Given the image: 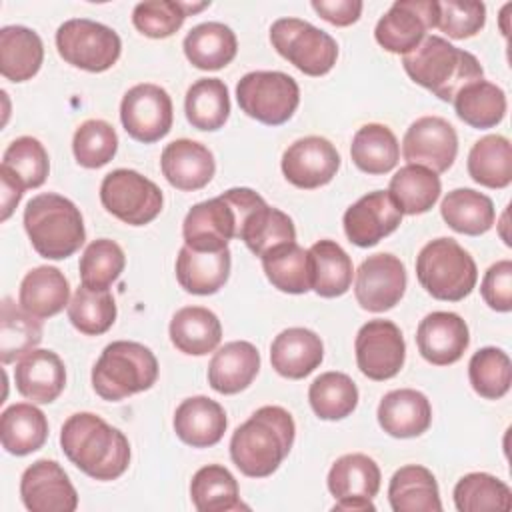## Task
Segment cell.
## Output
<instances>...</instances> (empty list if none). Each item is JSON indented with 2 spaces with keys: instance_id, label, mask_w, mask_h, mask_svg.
<instances>
[{
  "instance_id": "6da1fadb",
  "label": "cell",
  "mask_w": 512,
  "mask_h": 512,
  "mask_svg": "<svg viewBox=\"0 0 512 512\" xmlns=\"http://www.w3.org/2000/svg\"><path fill=\"white\" fill-rule=\"evenodd\" d=\"M66 458L94 480H116L130 464L128 438L92 412L72 414L60 432Z\"/></svg>"
},
{
  "instance_id": "7a4b0ae2",
  "label": "cell",
  "mask_w": 512,
  "mask_h": 512,
  "mask_svg": "<svg viewBox=\"0 0 512 512\" xmlns=\"http://www.w3.org/2000/svg\"><path fill=\"white\" fill-rule=\"evenodd\" d=\"M296 424L282 406H262L230 438V458L250 478H266L278 470L292 450Z\"/></svg>"
},
{
  "instance_id": "3957f363",
  "label": "cell",
  "mask_w": 512,
  "mask_h": 512,
  "mask_svg": "<svg viewBox=\"0 0 512 512\" xmlns=\"http://www.w3.org/2000/svg\"><path fill=\"white\" fill-rule=\"evenodd\" d=\"M402 66L416 84L444 102H452L464 86L484 76L482 64L474 54L436 34L426 36L414 50L404 54Z\"/></svg>"
},
{
  "instance_id": "277c9868",
  "label": "cell",
  "mask_w": 512,
  "mask_h": 512,
  "mask_svg": "<svg viewBox=\"0 0 512 512\" xmlns=\"http://www.w3.org/2000/svg\"><path fill=\"white\" fill-rule=\"evenodd\" d=\"M262 204H266L264 198L252 188H230L194 204L182 222L184 244L194 250L228 248V240L240 238L246 216Z\"/></svg>"
},
{
  "instance_id": "5b68a950",
  "label": "cell",
  "mask_w": 512,
  "mask_h": 512,
  "mask_svg": "<svg viewBox=\"0 0 512 512\" xmlns=\"http://www.w3.org/2000/svg\"><path fill=\"white\" fill-rule=\"evenodd\" d=\"M24 228L32 248L48 260L72 256L86 240L80 210L72 200L54 192L38 194L26 204Z\"/></svg>"
},
{
  "instance_id": "8992f818",
  "label": "cell",
  "mask_w": 512,
  "mask_h": 512,
  "mask_svg": "<svg viewBox=\"0 0 512 512\" xmlns=\"http://www.w3.org/2000/svg\"><path fill=\"white\" fill-rule=\"evenodd\" d=\"M158 360L154 352L130 340L110 342L92 368V386L104 400L118 402L154 386Z\"/></svg>"
},
{
  "instance_id": "52a82bcc",
  "label": "cell",
  "mask_w": 512,
  "mask_h": 512,
  "mask_svg": "<svg viewBox=\"0 0 512 512\" xmlns=\"http://www.w3.org/2000/svg\"><path fill=\"white\" fill-rule=\"evenodd\" d=\"M416 278L432 298L460 302L474 290L478 268L454 238H436L420 250Z\"/></svg>"
},
{
  "instance_id": "ba28073f",
  "label": "cell",
  "mask_w": 512,
  "mask_h": 512,
  "mask_svg": "<svg viewBox=\"0 0 512 512\" xmlns=\"http://www.w3.org/2000/svg\"><path fill=\"white\" fill-rule=\"evenodd\" d=\"M236 100L250 118L268 126H280L296 112L300 88L298 82L284 72L256 70L238 80Z\"/></svg>"
},
{
  "instance_id": "9c48e42d",
  "label": "cell",
  "mask_w": 512,
  "mask_h": 512,
  "mask_svg": "<svg viewBox=\"0 0 512 512\" xmlns=\"http://www.w3.org/2000/svg\"><path fill=\"white\" fill-rule=\"evenodd\" d=\"M270 42L276 52L308 76H324L338 58L336 40L300 18H278L270 26Z\"/></svg>"
},
{
  "instance_id": "30bf717a",
  "label": "cell",
  "mask_w": 512,
  "mask_h": 512,
  "mask_svg": "<svg viewBox=\"0 0 512 512\" xmlns=\"http://www.w3.org/2000/svg\"><path fill=\"white\" fill-rule=\"evenodd\" d=\"M56 48L64 62L86 72H104L120 58L122 42L106 24L70 18L56 30Z\"/></svg>"
},
{
  "instance_id": "8fae6325",
  "label": "cell",
  "mask_w": 512,
  "mask_h": 512,
  "mask_svg": "<svg viewBox=\"0 0 512 512\" xmlns=\"http://www.w3.org/2000/svg\"><path fill=\"white\" fill-rule=\"evenodd\" d=\"M102 206L130 226L152 222L162 210V190L136 170L118 168L104 176L100 184Z\"/></svg>"
},
{
  "instance_id": "7c38bea8",
  "label": "cell",
  "mask_w": 512,
  "mask_h": 512,
  "mask_svg": "<svg viewBox=\"0 0 512 512\" xmlns=\"http://www.w3.org/2000/svg\"><path fill=\"white\" fill-rule=\"evenodd\" d=\"M120 120L130 138L142 144L158 142L172 128V98L158 84H136L120 102Z\"/></svg>"
},
{
  "instance_id": "4fadbf2b",
  "label": "cell",
  "mask_w": 512,
  "mask_h": 512,
  "mask_svg": "<svg viewBox=\"0 0 512 512\" xmlns=\"http://www.w3.org/2000/svg\"><path fill=\"white\" fill-rule=\"evenodd\" d=\"M360 372L376 382L394 378L406 360V344L400 328L390 320H368L354 340Z\"/></svg>"
},
{
  "instance_id": "5bb4252c",
  "label": "cell",
  "mask_w": 512,
  "mask_h": 512,
  "mask_svg": "<svg viewBox=\"0 0 512 512\" xmlns=\"http://www.w3.org/2000/svg\"><path fill=\"white\" fill-rule=\"evenodd\" d=\"M438 20L434 0H396L374 28L376 42L392 54L414 50Z\"/></svg>"
},
{
  "instance_id": "9a60e30c",
  "label": "cell",
  "mask_w": 512,
  "mask_h": 512,
  "mask_svg": "<svg viewBox=\"0 0 512 512\" xmlns=\"http://www.w3.org/2000/svg\"><path fill=\"white\" fill-rule=\"evenodd\" d=\"M458 154L454 126L440 116H422L410 124L402 140V156L408 164L424 166L436 174L446 172Z\"/></svg>"
},
{
  "instance_id": "2e32d148",
  "label": "cell",
  "mask_w": 512,
  "mask_h": 512,
  "mask_svg": "<svg viewBox=\"0 0 512 512\" xmlns=\"http://www.w3.org/2000/svg\"><path fill=\"white\" fill-rule=\"evenodd\" d=\"M406 290V268L394 254L368 256L356 270L354 296L368 312L394 308Z\"/></svg>"
},
{
  "instance_id": "e0dca14e",
  "label": "cell",
  "mask_w": 512,
  "mask_h": 512,
  "mask_svg": "<svg viewBox=\"0 0 512 512\" xmlns=\"http://www.w3.org/2000/svg\"><path fill=\"white\" fill-rule=\"evenodd\" d=\"M340 168L336 146L322 136H304L292 142L282 154L284 178L302 190L328 184Z\"/></svg>"
},
{
  "instance_id": "ac0fdd59",
  "label": "cell",
  "mask_w": 512,
  "mask_h": 512,
  "mask_svg": "<svg viewBox=\"0 0 512 512\" xmlns=\"http://www.w3.org/2000/svg\"><path fill=\"white\" fill-rule=\"evenodd\" d=\"M20 498L30 512H74L78 494L56 460L32 462L20 478Z\"/></svg>"
},
{
  "instance_id": "d6986e66",
  "label": "cell",
  "mask_w": 512,
  "mask_h": 512,
  "mask_svg": "<svg viewBox=\"0 0 512 512\" xmlns=\"http://www.w3.org/2000/svg\"><path fill=\"white\" fill-rule=\"evenodd\" d=\"M402 222V212L396 208L388 192L374 190L356 200L342 218L348 240L360 248L376 246L392 234Z\"/></svg>"
},
{
  "instance_id": "ffe728a7",
  "label": "cell",
  "mask_w": 512,
  "mask_h": 512,
  "mask_svg": "<svg viewBox=\"0 0 512 512\" xmlns=\"http://www.w3.org/2000/svg\"><path fill=\"white\" fill-rule=\"evenodd\" d=\"M422 358L434 366H448L462 358L470 344L468 324L454 312H430L416 330Z\"/></svg>"
},
{
  "instance_id": "44dd1931",
  "label": "cell",
  "mask_w": 512,
  "mask_h": 512,
  "mask_svg": "<svg viewBox=\"0 0 512 512\" xmlns=\"http://www.w3.org/2000/svg\"><path fill=\"white\" fill-rule=\"evenodd\" d=\"M160 168L174 188L194 192L212 180L216 162L204 144L190 138H178L162 150Z\"/></svg>"
},
{
  "instance_id": "7402d4cb",
  "label": "cell",
  "mask_w": 512,
  "mask_h": 512,
  "mask_svg": "<svg viewBox=\"0 0 512 512\" xmlns=\"http://www.w3.org/2000/svg\"><path fill=\"white\" fill-rule=\"evenodd\" d=\"M16 390L34 404L54 402L66 386V368L52 350L34 348L16 362Z\"/></svg>"
},
{
  "instance_id": "603a6c76",
  "label": "cell",
  "mask_w": 512,
  "mask_h": 512,
  "mask_svg": "<svg viewBox=\"0 0 512 512\" xmlns=\"http://www.w3.org/2000/svg\"><path fill=\"white\" fill-rule=\"evenodd\" d=\"M324 358L320 336L308 328H286L270 346L272 368L290 380H300L312 374Z\"/></svg>"
},
{
  "instance_id": "cb8c5ba5",
  "label": "cell",
  "mask_w": 512,
  "mask_h": 512,
  "mask_svg": "<svg viewBox=\"0 0 512 512\" xmlns=\"http://www.w3.org/2000/svg\"><path fill=\"white\" fill-rule=\"evenodd\" d=\"M378 424L394 438H416L430 428L432 406L414 388H400L384 394L378 404Z\"/></svg>"
},
{
  "instance_id": "d4e9b609",
  "label": "cell",
  "mask_w": 512,
  "mask_h": 512,
  "mask_svg": "<svg viewBox=\"0 0 512 512\" xmlns=\"http://www.w3.org/2000/svg\"><path fill=\"white\" fill-rule=\"evenodd\" d=\"M230 264L232 254L228 248L194 250L184 244L176 258V278L190 294H216L230 276Z\"/></svg>"
},
{
  "instance_id": "484cf974",
  "label": "cell",
  "mask_w": 512,
  "mask_h": 512,
  "mask_svg": "<svg viewBox=\"0 0 512 512\" xmlns=\"http://www.w3.org/2000/svg\"><path fill=\"white\" fill-rule=\"evenodd\" d=\"M228 420L224 408L208 396H192L174 412L176 436L192 448H208L222 440Z\"/></svg>"
},
{
  "instance_id": "4316f807",
  "label": "cell",
  "mask_w": 512,
  "mask_h": 512,
  "mask_svg": "<svg viewBox=\"0 0 512 512\" xmlns=\"http://www.w3.org/2000/svg\"><path fill=\"white\" fill-rule=\"evenodd\" d=\"M260 370V352L246 340H234L218 348L208 364V384L218 394L246 390Z\"/></svg>"
},
{
  "instance_id": "83f0119b",
  "label": "cell",
  "mask_w": 512,
  "mask_h": 512,
  "mask_svg": "<svg viewBox=\"0 0 512 512\" xmlns=\"http://www.w3.org/2000/svg\"><path fill=\"white\" fill-rule=\"evenodd\" d=\"M70 284L66 276L54 266H36L20 282L18 302L20 306L36 316L50 318L68 306Z\"/></svg>"
},
{
  "instance_id": "f1b7e54d",
  "label": "cell",
  "mask_w": 512,
  "mask_h": 512,
  "mask_svg": "<svg viewBox=\"0 0 512 512\" xmlns=\"http://www.w3.org/2000/svg\"><path fill=\"white\" fill-rule=\"evenodd\" d=\"M172 344L188 356H204L222 340V324L218 316L204 306H184L170 320Z\"/></svg>"
},
{
  "instance_id": "f546056e",
  "label": "cell",
  "mask_w": 512,
  "mask_h": 512,
  "mask_svg": "<svg viewBox=\"0 0 512 512\" xmlns=\"http://www.w3.org/2000/svg\"><path fill=\"white\" fill-rule=\"evenodd\" d=\"M388 500L394 512H440V492L434 474L418 464L402 466L388 486Z\"/></svg>"
},
{
  "instance_id": "4dcf8cb0",
  "label": "cell",
  "mask_w": 512,
  "mask_h": 512,
  "mask_svg": "<svg viewBox=\"0 0 512 512\" xmlns=\"http://www.w3.org/2000/svg\"><path fill=\"white\" fill-rule=\"evenodd\" d=\"M182 48L188 62L198 70H220L234 60L238 40L230 26L222 22H202L186 34Z\"/></svg>"
},
{
  "instance_id": "1f68e13d",
  "label": "cell",
  "mask_w": 512,
  "mask_h": 512,
  "mask_svg": "<svg viewBox=\"0 0 512 512\" xmlns=\"http://www.w3.org/2000/svg\"><path fill=\"white\" fill-rule=\"evenodd\" d=\"M44 60L40 36L26 26L0 30V72L10 82H26L38 74Z\"/></svg>"
},
{
  "instance_id": "d6a6232c",
  "label": "cell",
  "mask_w": 512,
  "mask_h": 512,
  "mask_svg": "<svg viewBox=\"0 0 512 512\" xmlns=\"http://www.w3.org/2000/svg\"><path fill=\"white\" fill-rule=\"evenodd\" d=\"M48 420L40 408L28 402L8 406L0 416L2 448L14 456H26L44 446Z\"/></svg>"
},
{
  "instance_id": "836d02e7",
  "label": "cell",
  "mask_w": 512,
  "mask_h": 512,
  "mask_svg": "<svg viewBox=\"0 0 512 512\" xmlns=\"http://www.w3.org/2000/svg\"><path fill=\"white\" fill-rule=\"evenodd\" d=\"M378 464L360 452L340 456L328 472V490L336 500H372L380 490Z\"/></svg>"
},
{
  "instance_id": "e575fe53",
  "label": "cell",
  "mask_w": 512,
  "mask_h": 512,
  "mask_svg": "<svg viewBox=\"0 0 512 512\" xmlns=\"http://www.w3.org/2000/svg\"><path fill=\"white\" fill-rule=\"evenodd\" d=\"M386 192L402 214L414 216L428 212L438 202L442 186L436 172L418 164H406L390 178Z\"/></svg>"
},
{
  "instance_id": "d590c367",
  "label": "cell",
  "mask_w": 512,
  "mask_h": 512,
  "mask_svg": "<svg viewBox=\"0 0 512 512\" xmlns=\"http://www.w3.org/2000/svg\"><path fill=\"white\" fill-rule=\"evenodd\" d=\"M444 222L466 236H480L494 224L496 212L492 200L472 188H456L448 192L440 204Z\"/></svg>"
},
{
  "instance_id": "8d00e7d4",
  "label": "cell",
  "mask_w": 512,
  "mask_h": 512,
  "mask_svg": "<svg viewBox=\"0 0 512 512\" xmlns=\"http://www.w3.org/2000/svg\"><path fill=\"white\" fill-rule=\"evenodd\" d=\"M312 290L322 298H336L352 284V260L334 240H318L310 246Z\"/></svg>"
},
{
  "instance_id": "74e56055",
  "label": "cell",
  "mask_w": 512,
  "mask_h": 512,
  "mask_svg": "<svg viewBox=\"0 0 512 512\" xmlns=\"http://www.w3.org/2000/svg\"><path fill=\"white\" fill-rule=\"evenodd\" d=\"M262 268L274 288L288 294H304L312 290L310 252L296 242L282 244L262 256Z\"/></svg>"
},
{
  "instance_id": "f35d334b",
  "label": "cell",
  "mask_w": 512,
  "mask_h": 512,
  "mask_svg": "<svg viewBox=\"0 0 512 512\" xmlns=\"http://www.w3.org/2000/svg\"><path fill=\"white\" fill-rule=\"evenodd\" d=\"M458 118L478 130L494 128L504 120L506 94L488 80H476L464 86L452 100Z\"/></svg>"
},
{
  "instance_id": "ab89813d",
  "label": "cell",
  "mask_w": 512,
  "mask_h": 512,
  "mask_svg": "<svg viewBox=\"0 0 512 512\" xmlns=\"http://www.w3.org/2000/svg\"><path fill=\"white\" fill-rule=\"evenodd\" d=\"M468 174L486 188H506L512 182L510 140L500 134H488L474 142L468 154Z\"/></svg>"
},
{
  "instance_id": "60d3db41",
  "label": "cell",
  "mask_w": 512,
  "mask_h": 512,
  "mask_svg": "<svg viewBox=\"0 0 512 512\" xmlns=\"http://www.w3.org/2000/svg\"><path fill=\"white\" fill-rule=\"evenodd\" d=\"M352 162L366 174H386L400 160V146L394 132L384 124H364L352 138Z\"/></svg>"
},
{
  "instance_id": "b9f144b4",
  "label": "cell",
  "mask_w": 512,
  "mask_h": 512,
  "mask_svg": "<svg viewBox=\"0 0 512 512\" xmlns=\"http://www.w3.org/2000/svg\"><path fill=\"white\" fill-rule=\"evenodd\" d=\"M190 498L198 512H232L246 508L238 496V482L220 464L202 466L190 482Z\"/></svg>"
},
{
  "instance_id": "7bdbcfd3",
  "label": "cell",
  "mask_w": 512,
  "mask_h": 512,
  "mask_svg": "<svg viewBox=\"0 0 512 512\" xmlns=\"http://www.w3.org/2000/svg\"><path fill=\"white\" fill-rule=\"evenodd\" d=\"M240 240L248 246L254 256H264L266 252L296 242V228L288 214L268 204H262L250 212L242 224Z\"/></svg>"
},
{
  "instance_id": "ee69618b",
  "label": "cell",
  "mask_w": 512,
  "mask_h": 512,
  "mask_svg": "<svg viewBox=\"0 0 512 512\" xmlns=\"http://www.w3.org/2000/svg\"><path fill=\"white\" fill-rule=\"evenodd\" d=\"M188 122L198 130H220L230 116L228 88L220 78L196 80L184 100Z\"/></svg>"
},
{
  "instance_id": "f6af8a7d",
  "label": "cell",
  "mask_w": 512,
  "mask_h": 512,
  "mask_svg": "<svg viewBox=\"0 0 512 512\" xmlns=\"http://www.w3.org/2000/svg\"><path fill=\"white\" fill-rule=\"evenodd\" d=\"M42 342L40 318L18 308L12 298L2 300L0 316V360L10 364L32 352Z\"/></svg>"
},
{
  "instance_id": "bcb514c9",
  "label": "cell",
  "mask_w": 512,
  "mask_h": 512,
  "mask_svg": "<svg viewBox=\"0 0 512 512\" xmlns=\"http://www.w3.org/2000/svg\"><path fill=\"white\" fill-rule=\"evenodd\" d=\"M308 400L314 414L322 420H342L358 404V388L344 372H324L308 388Z\"/></svg>"
},
{
  "instance_id": "7dc6e473",
  "label": "cell",
  "mask_w": 512,
  "mask_h": 512,
  "mask_svg": "<svg viewBox=\"0 0 512 512\" xmlns=\"http://www.w3.org/2000/svg\"><path fill=\"white\" fill-rule=\"evenodd\" d=\"M210 2H174V0H148L140 2L132 10V22L136 30L148 38H168L178 32L186 16L204 10Z\"/></svg>"
},
{
  "instance_id": "c3c4849f",
  "label": "cell",
  "mask_w": 512,
  "mask_h": 512,
  "mask_svg": "<svg viewBox=\"0 0 512 512\" xmlns=\"http://www.w3.org/2000/svg\"><path fill=\"white\" fill-rule=\"evenodd\" d=\"M454 504L460 512L510 510L512 492L500 478L486 472H472L456 482Z\"/></svg>"
},
{
  "instance_id": "681fc988",
  "label": "cell",
  "mask_w": 512,
  "mask_h": 512,
  "mask_svg": "<svg viewBox=\"0 0 512 512\" xmlns=\"http://www.w3.org/2000/svg\"><path fill=\"white\" fill-rule=\"evenodd\" d=\"M68 320L86 336H100L108 332L116 320V302L108 290H92L78 286L70 304Z\"/></svg>"
},
{
  "instance_id": "f907efd6",
  "label": "cell",
  "mask_w": 512,
  "mask_h": 512,
  "mask_svg": "<svg viewBox=\"0 0 512 512\" xmlns=\"http://www.w3.org/2000/svg\"><path fill=\"white\" fill-rule=\"evenodd\" d=\"M468 378L476 394L486 400H498L510 390L512 362L502 348H480L468 362Z\"/></svg>"
},
{
  "instance_id": "816d5d0a",
  "label": "cell",
  "mask_w": 512,
  "mask_h": 512,
  "mask_svg": "<svg viewBox=\"0 0 512 512\" xmlns=\"http://www.w3.org/2000/svg\"><path fill=\"white\" fill-rule=\"evenodd\" d=\"M8 174H12L24 190L38 188L46 182L50 172V160L44 144L32 136H20L10 142L4 150L2 166Z\"/></svg>"
},
{
  "instance_id": "f5cc1de1",
  "label": "cell",
  "mask_w": 512,
  "mask_h": 512,
  "mask_svg": "<svg viewBox=\"0 0 512 512\" xmlns=\"http://www.w3.org/2000/svg\"><path fill=\"white\" fill-rule=\"evenodd\" d=\"M126 266L124 250L110 238H98L90 242L80 256L82 284L92 290H108Z\"/></svg>"
},
{
  "instance_id": "db71d44e",
  "label": "cell",
  "mask_w": 512,
  "mask_h": 512,
  "mask_svg": "<svg viewBox=\"0 0 512 512\" xmlns=\"http://www.w3.org/2000/svg\"><path fill=\"white\" fill-rule=\"evenodd\" d=\"M118 150V136L112 124L106 120H86L82 122L72 138V152L80 166L100 168L108 164Z\"/></svg>"
},
{
  "instance_id": "11a10c76",
  "label": "cell",
  "mask_w": 512,
  "mask_h": 512,
  "mask_svg": "<svg viewBox=\"0 0 512 512\" xmlns=\"http://www.w3.org/2000/svg\"><path fill=\"white\" fill-rule=\"evenodd\" d=\"M486 22V6L474 0L438 2L436 28L454 40L476 36Z\"/></svg>"
},
{
  "instance_id": "9f6ffc18",
  "label": "cell",
  "mask_w": 512,
  "mask_h": 512,
  "mask_svg": "<svg viewBox=\"0 0 512 512\" xmlns=\"http://www.w3.org/2000/svg\"><path fill=\"white\" fill-rule=\"evenodd\" d=\"M480 294L484 302L496 312L512 310V262L498 260L492 264L480 284Z\"/></svg>"
},
{
  "instance_id": "6f0895ef",
  "label": "cell",
  "mask_w": 512,
  "mask_h": 512,
  "mask_svg": "<svg viewBox=\"0 0 512 512\" xmlns=\"http://www.w3.org/2000/svg\"><path fill=\"white\" fill-rule=\"evenodd\" d=\"M360 0H312V8L334 26H350L362 14Z\"/></svg>"
},
{
  "instance_id": "680465c9",
  "label": "cell",
  "mask_w": 512,
  "mask_h": 512,
  "mask_svg": "<svg viewBox=\"0 0 512 512\" xmlns=\"http://www.w3.org/2000/svg\"><path fill=\"white\" fill-rule=\"evenodd\" d=\"M0 180H2V214H0V220L4 222V220L10 218V214L18 206V202L24 194V186L12 174H8L4 168H0Z\"/></svg>"
},
{
  "instance_id": "91938a15",
  "label": "cell",
  "mask_w": 512,
  "mask_h": 512,
  "mask_svg": "<svg viewBox=\"0 0 512 512\" xmlns=\"http://www.w3.org/2000/svg\"><path fill=\"white\" fill-rule=\"evenodd\" d=\"M332 510H346V512H374L376 506L372 504V500H338Z\"/></svg>"
}]
</instances>
